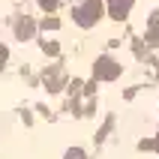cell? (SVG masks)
<instances>
[{
  "instance_id": "obj_1",
  "label": "cell",
  "mask_w": 159,
  "mask_h": 159,
  "mask_svg": "<svg viewBox=\"0 0 159 159\" xmlns=\"http://www.w3.org/2000/svg\"><path fill=\"white\" fill-rule=\"evenodd\" d=\"M72 15H75V21H78L81 27H93L99 18H102V0H84Z\"/></svg>"
},
{
  "instance_id": "obj_2",
  "label": "cell",
  "mask_w": 159,
  "mask_h": 159,
  "mask_svg": "<svg viewBox=\"0 0 159 159\" xmlns=\"http://www.w3.org/2000/svg\"><path fill=\"white\" fill-rule=\"evenodd\" d=\"M93 72H96V78H102V81H114V78H120V63H114L111 57H99Z\"/></svg>"
},
{
  "instance_id": "obj_3",
  "label": "cell",
  "mask_w": 159,
  "mask_h": 159,
  "mask_svg": "<svg viewBox=\"0 0 159 159\" xmlns=\"http://www.w3.org/2000/svg\"><path fill=\"white\" fill-rule=\"evenodd\" d=\"M135 0H108V15L114 18V21H123L129 15V9H132Z\"/></svg>"
},
{
  "instance_id": "obj_4",
  "label": "cell",
  "mask_w": 159,
  "mask_h": 159,
  "mask_svg": "<svg viewBox=\"0 0 159 159\" xmlns=\"http://www.w3.org/2000/svg\"><path fill=\"white\" fill-rule=\"evenodd\" d=\"M33 21H30V18H21V21H18V27H15V36L18 39H30V36H33Z\"/></svg>"
},
{
  "instance_id": "obj_5",
  "label": "cell",
  "mask_w": 159,
  "mask_h": 159,
  "mask_svg": "<svg viewBox=\"0 0 159 159\" xmlns=\"http://www.w3.org/2000/svg\"><path fill=\"white\" fill-rule=\"evenodd\" d=\"M147 42H150V45H159V24H153L150 30H147Z\"/></svg>"
},
{
  "instance_id": "obj_6",
  "label": "cell",
  "mask_w": 159,
  "mask_h": 159,
  "mask_svg": "<svg viewBox=\"0 0 159 159\" xmlns=\"http://www.w3.org/2000/svg\"><path fill=\"white\" fill-rule=\"evenodd\" d=\"M57 3H60V0H39V6H42L45 12H51V9L57 6Z\"/></svg>"
},
{
  "instance_id": "obj_7",
  "label": "cell",
  "mask_w": 159,
  "mask_h": 159,
  "mask_svg": "<svg viewBox=\"0 0 159 159\" xmlns=\"http://www.w3.org/2000/svg\"><path fill=\"white\" fill-rule=\"evenodd\" d=\"M42 27H51V30H57V27H60V21H57V18H45V21H42Z\"/></svg>"
},
{
  "instance_id": "obj_8",
  "label": "cell",
  "mask_w": 159,
  "mask_h": 159,
  "mask_svg": "<svg viewBox=\"0 0 159 159\" xmlns=\"http://www.w3.org/2000/svg\"><path fill=\"white\" fill-rule=\"evenodd\" d=\"M42 51H45V54H57L60 48H57V42H45V45H42Z\"/></svg>"
},
{
  "instance_id": "obj_9",
  "label": "cell",
  "mask_w": 159,
  "mask_h": 159,
  "mask_svg": "<svg viewBox=\"0 0 159 159\" xmlns=\"http://www.w3.org/2000/svg\"><path fill=\"white\" fill-rule=\"evenodd\" d=\"M6 57H9V51H6V45H0V69H3V63H6Z\"/></svg>"
}]
</instances>
